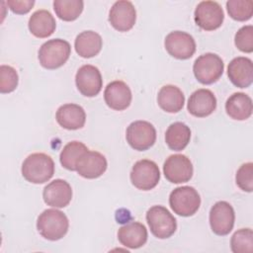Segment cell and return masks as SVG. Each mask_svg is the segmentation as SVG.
<instances>
[{"label": "cell", "mask_w": 253, "mask_h": 253, "mask_svg": "<svg viewBox=\"0 0 253 253\" xmlns=\"http://www.w3.org/2000/svg\"><path fill=\"white\" fill-rule=\"evenodd\" d=\"M54 174L52 158L42 152L30 154L22 164V175L30 183L42 184Z\"/></svg>", "instance_id": "obj_1"}, {"label": "cell", "mask_w": 253, "mask_h": 253, "mask_svg": "<svg viewBox=\"0 0 253 253\" xmlns=\"http://www.w3.org/2000/svg\"><path fill=\"white\" fill-rule=\"evenodd\" d=\"M69 221L67 216L56 209L44 210L37 220L39 233L50 241L61 239L67 233Z\"/></svg>", "instance_id": "obj_2"}, {"label": "cell", "mask_w": 253, "mask_h": 253, "mask_svg": "<svg viewBox=\"0 0 253 253\" xmlns=\"http://www.w3.org/2000/svg\"><path fill=\"white\" fill-rule=\"evenodd\" d=\"M71 46L68 42L53 39L45 42L39 49V61L46 69H56L62 66L69 58Z\"/></svg>", "instance_id": "obj_3"}, {"label": "cell", "mask_w": 253, "mask_h": 253, "mask_svg": "<svg viewBox=\"0 0 253 253\" xmlns=\"http://www.w3.org/2000/svg\"><path fill=\"white\" fill-rule=\"evenodd\" d=\"M169 205L172 211L181 216H191L201 206V197L198 191L191 186H182L174 189L169 196Z\"/></svg>", "instance_id": "obj_4"}, {"label": "cell", "mask_w": 253, "mask_h": 253, "mask_svg": "<svg viewBox=\"0 0 253 253\" xmlns=\"http://www.w3.org/2000/svg\"><path fill=\"white\" fill-rule=\"evenodd\" d=\"M146 221L151 233L159 238L171 237L177 229L176 218L163 206H153L146 212Z\"/></svg>", "instance_id": "obj_5"}, {"label": "cell", "mask_w": 253, "mask_h": 253, "mask_svg": "<svg viewBox=\"0 0 253 253\" xmlns=\"http://www.w3.org/2000/svg\"><path fill=\"white\" fill-rule=\"evenodd\" d=\"M224 64L215 53L207 52L200 55L194 62L193 71L197 80L202 84H212L222 75Z\"/></svg>", "instance_id": "obj_6"}, {"label": "cell", "mask_w": 253, "mask_h": 253, "mask_svg": "<svg viewBox=\"0 0 253 253\" xmlns=\"http://www.w3.org/2000/svg\"><path fill=\"white\" fill-rule=\"evenodd\" d=\"M160 180V171L157 164L149 159H141L134 163L130 172L131 184L142 191L155 188Z\"/></svg>", "instance_id": "obj_7"}, {"label": "cell", "mask_w": 253, "mask_h": 253, "mask_svg": "<svg viewBox=\"0 0 253 253\" xmlns=\"http://www.w3.org/2000/svg\"><path fill=\"white\" fill-rule=\"evenodd\" d=\"M126 138L133 149L143 151L154 144L156 140V129L149 122L135 121L127 126Z\"/></svg>", "instance_id": "obj_8"}, {"label": "cell", "mask_w": 253, "mask_h": 253, "mask_svg": "<svg viewBox=\"0 0 253 253\" xmlns=\"http://www.w3.org/2000/svg\"><path fill=\"white\" fill-rule=\"evenodd\" d=\"M194 19L201 29L205 31H213L222 25L224 13L217 2L202 1L195 9Z\"/></svg>", "instance_id": "obj_9"}, {"label": "cell", "mask_w": 253, "mask_h": 253, "mask_svg": "<svg viewBox=\"0 0 253 253\" xmlns=\"http://www.w3.org/2000/svg\"><path fill=\"white\" fill-rule=\"evenodd\" d=\"M235 220L234 210L225 201L216 202L210 211V224L216 235H227L233 228Z\"/></svg>", "instance_id": "obj_10"}, {"label": "cell", "mask_w": 253, "mask_h": 253, "mask_svg": "<svg viewBox=\"0 0 253 253\" xmlns=\"http://www.w3.org/2000/svg\"><path fill=\"white\" fill-rule=\"evenodd\" d=\"M167 52L177 59L191 58L196 51V42L194 38L182 31L169 33L164 41Z\"/></svg>", "instance_id": "obj_11"}, {"label": "cell", "mask_w": 253, "mask_h": 253, "mask_svg": "<svg viewBox=\"0 0 253 253\" xmlns=\"http://www.w3.org/2000/svg\"><path fill=\"white\" fill-rule=\"evenodd\" d=\"M193 171L191 160L184 154L170 155L163 165L165 178L174 184L188 182L193 176Z\"/></svg>", "instance_id": "obj_12"}, {"label": "cell", "mask_w": 253, "mask_h": 253, "mask_svg": "<svg viewBox=\"0 0 253 253\" xmlns=\"http://www.w3.org/2000/svg\"><path fill=\"white\" fill-rule=\"evenodd\" d=\"M75 83L78 91L85 97L98 95L103 87L100 70L91 64L82 65L76 72Z\"/></svg>", "instance_id": "obj_13"}, {"label": "cell", "mask_w": 253, "mask_h": 253, "mask_svg": "<svg viewBox=\"0 0 253 253\" xmlns=\"http://www.w3.org/2000/svg\"><path fill=\"white\" fill-rule=\"evenodd\" d=\"M135 20L136 11L130 1H117L109 12V22L119 32H127L132 29Z\"/></svg>", "instance_id": "obj_14"}, {"label": "cell", "mask_w": 253, "mask_h": 253, "mask_svg": "<svg viewBox=\"0 0 253 253\" xmlns=\"http://www.w3.org/2000/svg\"><path fill=\"white\" fill-rule=\"evenodd\" d=\"M107 166V159L102 153L88 149L78 159L76 171L83 178L96 179L105 173Z\"/></svg>", "instance_id": "obj_15"}, {"label": "cell", "mask_w": 253, "mask_h": 253, "mask_svg": "<svg viewBox=\"0 0 253 253\" xmlns=\"http://www.w3.org/2000/svg\"><path fill=\"white\" fill-rule=\"evenodd\" d=\"M42 198L47 206L52 208H65L71 202V186L62 179H55L47 184L42 192Z\"/></svg>", "instance_id": "obj_16"}, {"label": "cell", "mask_w": 253, "mask_h": 253, "mask_svg": "<svg viewBox=\"0 0 253 253\" xmlns=\"http://www.w3.org/2000/svg\"><path fill=\"white\" fill-rule=\"evenodd\" d=\"M131 98L129 87L121 80L112 81L104 91V99L107 106L116 111L126 110L130 105Z\"/></svg>", "instance_id": "obj_17"}, {"label": "cell", "mask_w": 253, "mask_h": 253, "mask_svg": "<svg viewBox=\"0 0 253 253\" xmlns=\"http://www.w3.org/2000/svg\"><path fill=\"white\" fill-rule=\"evenodd\" d=\"M216 108V98L209 89H198L192 93L188 100L187 109L197 118H205L213 113Z\"/></svg>", "instance_id": "obj_18"}, {"label": "cell", "mask_w": 253, "mask_h": 253, "mask_svg": "<svg viewBox=\"0 0 253 253\" xmlns=\"http://www.w3.org/2000/svg\"><path fill=\"white\" fill-rule=\"evenodd\" d=\"M227 75L233 85L239 88H247L253 81V63L245 56L233 58L227 67Z\"/></svg>", "instance_id": "obj_19"}, {"label": "cell", "mask_w": 253, "mask_h": 253, "mask_svg": "<svg viewBox=\"0 0 253 253\" xmlns=\"http://www.w3.org/2000/svg\"><path fill=\"white\" fill-rule=\"evenodd\" d=\"M55 119L61 127L75 130L84 126L86 114L84 109L77 104H64L57 109Z\"/></svg>", "instance_id": "obj_20"}, {"label": "cell", "mask_w": 253, "mask_h": 253, "mask_svg": "<svg viewBox=\"0 0 253 253\" xmlns=\"http://www.w3.org/2000/svg\"><path fill=\"white\" fill-rule=\"evenodd\" d=\"M147 236L146 227L138 221L128 222L118 230V239L121 244L130 249L143 246L147 241Z\"/></svg>", "instance_id": "obj_21"}, {"label": "cell", "mask_w": 253, "mask_h": 253, "mask_svg": "<svg viewBox=\"0 0 253 253\" xmlns=\"http://www.w3.org/2000/svg\"><path fill=\"white\" fill-rule=\"evenodd\" d=\"M28 27L32 35L40 39H44L53 34L56 23L49 11L41 9L32 14L29 19Z\"/></svg>", "instance_id": "obj_22"}, {"label": "cell", "mask_w": 253, "mask_h": 253, "mask_svg": "<svg viewBox=\"0 0 253 253\" xmlns=\"http://www.w3.org/2000/svg\"><path fill=\"white\" fill-rule=\"evenodd\" d=\"M252 100L242 92L233 93L225 102L226 114L233 120L244 121L252 115Z\"/></svg>", "instance_id": "obj_23"}, {"label": "cell", "mask_w": 253, "mask_h": 253, "mask_svg": "<svg viewBox=\"0 0 253 253\" xmlns=\"http://www.w3.org/2000/svg\"><path fill=\"white\" fill-rule=\"evenodd\" d=\"M157 103L167 113H178L184 107L185 96L177 86L164 85L158 92Z\"/></svg>", "instance_id": "obj_24"}, {"label": "cell", "mask_w": 253, "mask_h": 253, "mask_svg": "<svg viewBox=\"0 0 253 253\" xmlns=\"http://www.w3.org/2000/svg\"><path fill=\"white\" fill-rule=\"evenodd\" d=\"M103 40L101 36L94 31H84L80 33L74 42L76 52L84 58H90L97 55L102 48Z\"/></svg>", "instance_id": "obj_25"}, {"label": "cell", "mask_w": 253, "mask_h": 253, "mask_svg": "<svg viewBox=\"0 0 253 253\" xmlns=\"http://www.w3.org/2000/svg\"><path fill=\"white\" fill-rule=\"evenodd\" d=\"M191 139L190 127L181 122L171 124L165 132V141L168 147L175 151L183 150Z\"/></svg>", "instance_id": "obj_26"}, {"label": "cell", "mask_w": 253, "mask_h": 253, "mask_svg": "<svg viewBox=\"0 0 253 253\" xmlns=\"http://www.w3.org/2000/svg\"><path fill=\"white\" fill-rule=\"evenodd\" d=\"M88 150L87 146L81 141L73 140L68 142L61 150L59 160L61 165L70 171H76V163L78 159Z\"/></svg>", "instance_id": "obj_27"}, {"label": "cell", "mask_w": 253, "mask_h": 253, "mask_svg": "<svg viewBox=\"0 0 253 253\" xmlns=\"http://www.w3.org/2000/svg\"><path fill=\"white\" fill-rule=\"evenodd\" d=\"M84 3L81 0H54L53 9L56 16L66 22L76 20L83 11Z\"/></svg>", "instance_id": "obj_28"}, {"label": "cell", "mask_w": 253, "mask_h": 253, "mask_svg": "<svg viewBox=\"0 0 253 253\" xmlns=\"http://www.w3.org/2000/svg\"><path fill=\"white\" fill-rule=\"evenodd\" d=\"M233 253H251L253 251V232L251 228H241L233 233L230 240Z\"/></svg>", "instance_id": "obj_29"}, {"label": "cell", "mask_w": 253, "mask_h": 253, "mask_svg": "<svg viewBox=\"0 0 253 253\" xmlns=\"http://www.w3.org/2000/svg\"><path fill=\"white\" fill-rule=\"evenodd\" d=\"M226 9L233 20L244 22L251 19L253 15V2L251 0H228Z\"/></svg>", "instance_id": "obj_30"}, {"label": "cell", "mask_w": 253, "mask_h": 253, "mask_svg": "<svg viewBox=\"0 0 253 253\" xmlns=\"http://www.w3.org/2000/svg\"><path fill=\"white\" fill-rule=\"evenodd\" d=\"M18 73L15 68L10 65L0 66V92L11 93L18 86Z\"/></svg>", "instance_id": "obj_31"}, {"label": "cell", "mask_w": 253, "mask_h": 253, "mask_svg": "<svg viewBox=\"0 0 253 253\" xmlns=\"http://www.w3.org/2000/svg\"><path fill=\"white\" fill-rule=\"evenodd\" d=\"M234 43L236 47L247 53L253 51V27L252 25H247L241 27L235 34Z\"/></svg>", "instance_id": "obj_32"}, {"label": "cell", "mask_w": 253, "mask_h": 253, "mask_svg": "<svg viewBox=\"0 0 253 253\" xmlns=\"http://www.w3.org/2000/svg\"><path fill=\"white\" fill-rule=\"evenodd\" d=\"M236 185L244 192L253 190V163L247 162L242 164L235 175Z\"/></svg>", "instance_id": "obj_33"}, {"label": "cell", "mask_w": 253, "mask_h": 253, "mask_svg": "<svg viewBox=\"0 0 253 253\" xmlns=\"http://www.w3.org/2000/svg\"><path fill=\"white\" fill-rule=\"evenodd\" d=\"M6 3L12 12L20 15L27 14L35 5L33 0H8Z\"/></svg>", "instance_id": "obj_34"}]
</instances>
